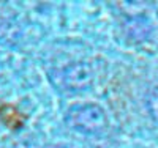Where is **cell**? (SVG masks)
<instances>
[{"instance_id": "1", "label": "cell", "mask_w": 158, "mask_h": 148, "mask_svg": "<svg viewBox=\"0 0 158 148\" xmlns=\"http://www.w3.org/2000/svg\"><path fill=\"white\" fill-rule=\"evenodd\" d=\"M67 125L82 134H98L108 125L104 109L97 102H82L71 106L65 115Z\"/></svg>"}, {"instance_id": "2", "label": "cell", "mask_w": 158, "mask_h": 148, "mask_svg": "<svg viewBox=\"0 0 158 148\" xmlns=\"http://www.w3.org/2000/svg\"><path fill=\"white\" fill-rule=\"evenodd\" d=\"M95 79L94 66L89 62H74L62 71V82L65 88L73 91H82L90 88Z\"/></svg>"}, {"instance_id": "3", "label": "cell", "mask_w": 158, "mask_h": 148, "mask_svg": "<svg viewBox=\"0 0 158 148\" xmlns=\"http://www.w3.org/2000/svg\"><path fill=\"white\" fill-rule=\"evenodd\" d=\"M0 118L10 128H19L22 125V115L11 106H5L0 109Z\"/></svg>"}, {"instance_id": "4", "label": "cell", "mask_w": 158, "mask_h": 148, "mask_svg": "<svg viewBox=\"0 0 158 148\" xmlns=\"http://www.w3.org/2000/svg\"><path fill=\"white\" fill-rule=\"evenodd\" d=\"M146 106H147V110L150 112L152 118L158 122V88H155L149 93V96L146 99Z\"/></svg>"}]
</instances>
